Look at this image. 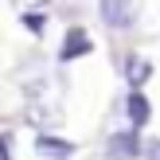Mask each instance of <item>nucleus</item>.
I'll use <instances>...</instances> for the list:
<instances>
[{
	"label": "nucleus",
	"mask_w": 160,
	"mask_h": 160,
	"mask_svg": "<svg viewBox=\"0 0 160 160\" xmlns=\"http://www.w3.org/2000/svg\"><path fill=\"white\" fill-rule=\"evenodd\" d=\"M145 160H160V137H148L145 141V152H141Z\"/></svg>",
	"instance_id": "6e6552de"
},
{
	"label": "nucleus",
	"mask_w": 160,
	"mask_h": 160,
	"mask_svg": "<svg viewBox=\"0 0 160 160\" xmlns=\"http://www.w3.org/2000/svg\"><path fill=\"white\" fill-rule=\"evenodd\" d=\"M106 152L109 160H137L145 152V137H141V129H117L106 137Z\"/></svg>",
	"instance_id": "f257e3e1"
},
{
	"label": "nucleus",
	"mask_w": 160,
	"mask_h": 160,
	"mask_svg": "<svg viewBox=\"0 0 160 160\" xmlns=\"http://www.w3.org/2000/svg\"><path fill=\"white\" fill-rule=\"evenodd\" d=\"M94 51V39L90 31L82 28V23H74V28H67V35H62V47H59V62H74L82 59V55Z\"/></svg>",
	"instance_id": "7ed1b4c3"
},
{
	"label": "nucleus",
	"mask_w": 160,
	"mask_h": 160,
	"mask_svg": "<svg viewBox=\"0 0 160 160\" xmlns=\"http://www.w3.org/2000/svg\"><path fill=\"white\" fill-rule=\"evenodd\" d=\"M125 117H129V129H145L152 121V102L145 98V90H129L125 94Z\"/></svg>",
	"instance_id": "20e7f679"
},
{
	"label": "nucleus",
	"mask_w": 160,
	"mask_h": 160,
	"mask_svg": "<svg viewBox=\"0 0 160 160\" xmlns=\"http://www.w3.org/2000/svg\"><path fill=\"white\" fill-rule=\"evenodd\" d=\"M148 78H152V62L145 55H129L125 59V82H129V90H141Z\"/></svg>",
	"instance_id": "423d86ee"
},
{
	"label": "nucleus",
	"mask_w": 160,
	"mask_h": 160,
	"mask_svg": "<svg viewBox=\"0 0 160 160\" xmlns=\"http://www.w3.org/2000/svg\"><path fill=\"white\" fill-rule=\"evenodd\" d=\"M12 4L20 8V12H28V8H47L51 0H12Z\"/></svg>",
	"instance_id": "1a4fd4ad"
},
{
	"label": "nucleus",
	"mask_w": 160,
	"mask_h": 160,
	"mask_svg": "<svg viewBox=\"0 0 160 160\" xmlns=\"http://www.w3.org/2000/svg\"><path fill=\"white\" fill-rule=\"evenodd\" d=\"M0 160H12V137L0 133Z\"/></svg>",
	"instance_id": "9d476101"
},
{
	"label": "nucleus",
	"mask_w": 160,
	"mask_h": 160,
	"mask_svg": "<svg viewBox=\"0 0 160 160\" xmlns=\"http://www.w3.org/2000/svg\"><path fill=\"white\" fill-rule=\"evenodd\" d=\"M20 23L28 35H47V23H51V16H47V8H28V12H20Z\"/></svg>",
	"instance_id": "0eeeda50"
},
{
	"label": "nucleus",
	"mask_w": 160,
	"mask_h": 160,
	"mask_svg": "<svg viewBox=\"0 0 160 160\" xmlns=\"http://www.w3.org/2000/svg\"><path fill=\"white\" fill-rule=\"evenodd\" d=\"M98 12H102V23L113 31H125L137 23V0H98Z\"/></svg>",
	"instance_id": "f03ea898"
},
{
	"label": "nucleus",
	"mask_w": 160,
	"mask_h": 160,
	"mask_svg": "<svg viewBox=\"0 0 160 160\" xmlns=\"http://www.w3.org/2000/svg\"><path fill=\"white\" fill-rule=\"evenodd\" d=\"M35 152L47 156V160H70V156H74V141L55 137V133H39V137H35Z\"/></svg>",
	"instance_id": "39448f33"
}]
</instances>
